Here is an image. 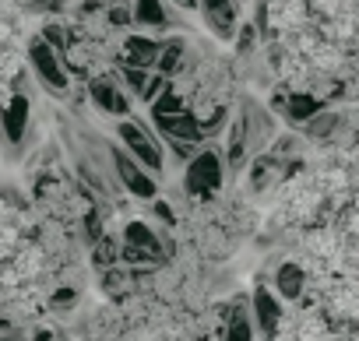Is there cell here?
<instances>
[{
	"label": "cell",
	"mask_w": 359,
	"mask_h": 341,
	"mask_svg": "<svg viewBox=\"0 0 359 341\" xmlns=\"http://www.w3.org/2000/svg\"><path fill=\"white\" fill-rule=\"evenodd\" d=\"M116 144L123 151H130L144 169L158 176L165 169V141L158 130H151L148 123H141L137 116H127V120H116Z\"/></svg>",
	"instance_id": "cell-1"
},
{
	"label": "cell",
	"mask_w": 359,
	"mask_h": 341,
	"mask_svg": "<svg viewBox=\"0 0 359 341\" xmlns=\"http://www.w3.org/2000/svg\"><path fill=\"white\" fill-rule=\"evenodd\" d=\"M226 155L212 144H205L187 165H184V190L191 197H212L226 183Z\"/></svg>",
	"instance_id": "cell-2"
},
{
	"label": "cell",
	"mask_w": 359,
	"mask_h": 341,
	"mask_svg": "<svg viewBox=\"0 0 359 341\" xmlns=\"http://www.w3.org/2000/svg\"><path fill=\"white\" fill-rule=\"evenodd\" d=\"M29 67L36 74V81L50 92V95H67L71 92V67H67V57L50 46L43 36H36L29 43Z\"/></svg>",
	"instance_id": "cell-3"
},
{
	"label": "cell",
	"mask_w": 359,
	"mask_h": 341,
	"mask_svg": "<svg viewBox=\"0 0 359 341\" xmlns=\"http://www.w3.org/2000/svg\"><path fill=\"white\" fill-rule=\"evenodd\" d=\"M113 176L137 201H155L158 197V176L151 173V169H144L130 151H123L120 144H113Z\"/></svg>",
	"instance_id": "cell-4"
},
{
	"label": "cell",
	"mask_w": 359,
	"mask_h": 341,
	"mask_svg": "<svg viewBox=\"0 0 359 341\" xmlns=\"http://www.w3.org/2000/svg\"><path fill=\"white\" fill-rule=\"evenodd\" d=\"M151 127L162 134V141H187V144H208V123L194 109H172V113H151Z\"/></svg>",
	"instance_id": "cell-5"
},
{
	"label": "cell",
	"mask_w": 359,
	"mask_h": 341,
	"mask_svg": "<svg viewBox=\"0 0 359 341\" xmlns=\"http://www.w3.org/2000/svg\"><path fill=\"white\" fill-rule=\"evenodd\" d=\"M88 102L109 120H127L134 113V95L120 85L116 74H95L88 81Z\"/></svg>",
	"instance_id": "cell-6"
},
{
	"label": "cell",
	"mask_w": 359,
	"mask_h": 341,
	"mask_svg": "<svg viewBox=\"0 0 359 341\" xmlns=\"http://www.w3.org/2000/svg\"><path fill=\"white\" fill-rule=\"evenodd\" d=\"M285 299L271 288V285H257L254 295H250V313H254V323H257V334L264 341H275L282 334V323H285Z\"/></svg>",
	"instance_id": "cell-7"
},
{
	"label": "cell",
	"mask_w": 359,
	"mask_h": 341,
	"mask_svg": "<svg viewBox=\"0 0 359 341\" xmlns=\"http://www.w3.org/2000/svg\"><path fill=\"white\" fill-rule=\"evenodd\" d=\"M29 123H32V106L22 92H11V99L0 106V137H4L8 148H22L25 144V134H29Z\"/></svg>",
	"instance_id": "cell-8"
},
{
	"label": "cell",
	"mask_w": 359,
	"mask_h": 341,
	"mask_svg": "<svg viewBox=\"0 0 359 341\" xmlns=\"http://www.w3.org/2000/svg\"><path fill=\"white\" fill-rule=\"evenodd\" d=\"M130 11H134V25L148 32H165L184 22V15H180L172 0H134Z\"/></svg>",
	"instance_id": "cell-9"
},
{
	"label": "cell",
	"mask_w": 359,
	"mask_h": 341,
	"mask_svg": "<svg viewBox=\"0 0 359 341\" xmlns=\"http://www.w3.org/2000/svg\"><path fill=\"white\" fill-rule=\"evenodd\" d=\"M271 288L285 299V302H299L306 292V267L296 260H282L271 274Z\"/></svg>",
	"instance_id": "cell-10"
},
{
	"label": "cell",
	"mask_w": 359,
	"mask_h": 341,
	"mask_svg": "<svg viewBox=\"0 0 359 341\" xmlns=\"http://www.w3.org/2000/svg\"><path fill=\"white\" fill-rule=\"evenodd\" d=\"M275 109L282 113V120L306 127V123L320 113V102H317L310 92H285L282 99H275Z\"/></svg>",
	"instance_id": "cell-11"
},
{
	"label": "cell",
	"mask_w": 359,
	"mask_h": 341,
	"mask_svg": "<svg viewBox=\"0 0 359 341\" xmlns=\"http://www.w3.org/2000/svg\"><path fill=\"white\" fill-rule=\"evenodd\" d=\"M158 50H162V39H151V36H127V39H123V50H120V64H134V67L155 71Z\"/></svg>",
	"instance_id": "cell-12"
},
{
	"label": "cell",
	"mask_w": 359,
	"mask_h": 341,
	"mask_svg": "<svg viewBox=\"0 0 359 341\" xmlns=\"http://www.w3.org/2000/svg\"><path fill=\"white\" fill-rule=\"evenodd\" d=\"M187 60H191V43H187L184 36H169V39H162V50H158V64H155V71L165 74V78H176L180 71L187 67Z\"/></svg>",
	"instance_id": "cell-13"
},
{
	"label": "cell",
	"mask_w": 359,
	"mask_h": 341,
	"mask_svg": "<svg viewBox=\"0 0 359 341\" xmlns=\"http://www.w3.org/2000/svg\"><path fill=\"white\" fill-rule=\"evenodd\" d=\"M257 323H254V313L247 302H236L229 313H226V327H222V341H257Z\"/></svg>",
	"instance_id": "cell-14"
},
{
	"label": "cell",
	"mask_w": 359,
	"mask_h": 341,
	"mask_svg": "<svg viewBox=\"0 0 359 341\" xmlns=\"http://www.w3.org/2000/svg\"><path fill=\"white\" fill-rule=\"evenodd\" d=\"M120 239H123L127 246L148 250V253H155V257H162V253H165V250H162L158 232H155L148 222H127V225H123V232H120ZM162 260H165V257H162Z\"/></svg>",
	"instance_id": "cell-15"
},
{
	"label": "cell",
	"mask_w": 359,
	"mask_h": 341,
	"mask_svg": "<svg viewBox=\"0 0 359 341\" xmlns=\"http://www.w3.org/2000/svg\"><path fill=\"white\" fill-rule=\"evenodd\" d=\"M116 78H120V85L141 102V95H144V88H148V81H151V74L155 71H148V67H134V64H116V71H113Z\"/></svg>",
	"instance_id": "cell-16"
},
{
	"label": "cell",
	"mask_w": 359,
	"mask_h": 341,
	"mask_svg": "<svg viewBox=\"0 0 359 341\" xmlns=\"http://www.w3.org/2000/svg\"><path fill=\"white\" fill-rule=\"evenodd\" d=\"M201 151V144H187V141H165V158H172L176 169H184L194 155Z\"/></svg>",
	"instance_id": "cell-17"
},
{
	"label": "cell",
	"mask_w": 359,
	"mask_h": 341,
	"mask_svg": "<svg viewBox=\"0 0 359 341\" xmlns=\"http://www.w3.org/2000/svg\"><path fill=\"white\" fill-rule=\"evenodd\" d=\"M254 46H257V25L240 22V29H236V53L247 57V53H254Z\"/></svg>",
	"instance_id": "cell-18"
},
{
	"label": "cell",
	"mask_w": 359,
	"mask_h": 341,
	"mask_svg": "<svg viewBox=\"0 0 359 341\" xmlns=\"http://www.w3.org/2000/svg\"><path fill=\"white\" fill-rule=\"evenodd\" d=\"M32 341H57V337H53L50 327H39V330H32Z\"/></svg>",
	"instance_id": "cell-19"
},
{
	"label": "cell",
	"mask_w": 359,
	"mask_h": 341,
	"mask_svg": "<svg viewBox=\"0 0 359 341\" xmlns=\"http://www.w3.org/2000/svg\"><path fill=\"white\" fill-rule=\"evenodd\" d=\"M172 4H176L180 11H194V8H198V0H172Z\"/></svg>",
	"instance_id": "cell-20"
},
{
	"label": "cell",
	"mask_w": 359,
	"mask_h": 341,
	"mask_svg": "<svg viewBox=\"0 0 359 341\" xmlns=\"http://www.w3.org/2000/svg\"><path fill=\"white\" fill-rule=\"evenodd\" d=\"M236 4H243V0H236Z\"/></svg>",
	"instance_id": "cell-21"
}]
</instances>
